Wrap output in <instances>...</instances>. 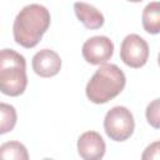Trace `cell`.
Listing matches in <instances>:
<instances>
[{
	"label": "cell",
	"instance_id": "obj_2",
	"mask_svg": "<svg viewBox=\"0 0 160 160\" xmlns=\"http://www.w3.org/2000/svg\"><path fill=\"white\" fill-rule=\"evenodd\" d=\"M126 78L115 64H102L86 84V98L94 104H105L125 88Z\"/></svg>",
	"mask_w": 160,
	"mask_h": 160
},
{
	"label": "cell",
	"instance_id": "obj_7",
	"mask_svg": "<svg viewBox=\"0 0 160 160\" xmlns=\"http://www.w3.org/2000/svg\"><path fill=\"white\" fill-rule=\"evenodd\" d=\"M106 145L96 131H85L78 139V152L84 160H99L105 155Z\"/></svg>",
	"mask_w": 160,
	"mask_h": 160
},
{
	"label": "cell",
	"instance_id": "obj_14",
	"mask_svg": "<svg viewBox=\"0 0 160 160\" xmlns=\"http://www.w3.org/2000/svg\"><path fill=\"white\" fill-rule=\"evenodd\" d=\"M128 1H130V2H140L142 0H128Z\"/></svg>",
	"mask_w": 160,
	"mask_h": 160
},
{
	"label": "cell",
	"instance_id": "obj_9",
	"mask_svg": "<svg viewBox=\"0 0 160 160\" xmlns=\"http://www.w3.org/2000/svg\"><path fill=\"white\" fill-rule=\"evenodd\" d=\"M74 11L76 18L86 29H100L104 25V15L92 5L82 1L74 4Z\"/></svg>",
	"mask_w": 160,
	"mask_h": 160
},
{
	"label": "cell",
	"instance_id": "obj_3",
	"mask_svg": "<svg viewBox=\"0 0 160 160\" xmlns=\"http://www.w3.org/2000/svg\"><path fill=\"white\" fill-rule=\"evenodd\" d=\"M26 85L25 58L12 49L0 50V91L8 96H19Z\"/></svg>",
	"mask_w": 160,
	"mask_h": 160
},
{
	"label": "cell",
	"instance_id": "obj_1",
	"mask_svg": "<svg viewBox=\"0 0 160 160\" xmlns=\"http://www.w3.org/2000/svg\"><path fill=\"white\" fill-rule=\"evenodd\" d=\"M50 20V12L45 6L40 4L24 6L14 20V40L26 49L36 46L49 29Z\"/></svg>",
	"mask_w": 160,
	"mask_h": 160
},
{
	"label": "cell",
	"instance_id": "obj_13",
	"mask_svg": "<svg viewBox=\"0 0 160 160\" xmlns=\"http://www.w3.org/2000/svg\"><path fill=\"white\" fill-rule=\"evenodd\" d=\"M159 111H160V100L159 99H155L152 102H150L149 105H148V108H146V112H145V115H146V120H148V122L152 126V128H155V129H158L159 128V122H160V118H159Z\"/></svg>",
	"mask_w": 160,
	"mask_h": 160
},
{
	"label": "cell",
	"instance_id": "obj_6",
	"mask_svg": "<svg viewBox=\"0 0 160 160\" xmlns=\"http://www.w3.org/2000/svg\"><path fill=\"white\" fill-rule=\"evenodd\" d=\"M82 56L91 65L106 64L114 54V44L108 36H92L82 45Z\"/></svg>",
	"mask_w": 160,
	"mask_h": 160
},
{
	"label": "cell",
	"instance_id": "obj_10",
	"mask_svg": "<svg viewBox=\"0 0 160 160\" xmlns=\"http://www.w3.org/2000/svg\"><path fill=\"white\" fill-rule=\"evenodd\" d=\"M142 26L149 34H158L160 31V4L158 1H152L148 4L141 15Z\"/></svg>",
	"mask_w": 160,
	"mask_h": 160
},
{
	"label": "cell",
	"instance_id": "obj_11",
	"mask_svg": "<svg viewBox=\"0 0 160 160\" xmlns=\"http://www.w3.org/2000/svg\"><path fill=\"white\" fill-rule=\"evenodd\" d=\"M26 148L19 141H8L0 145V160H28Z\"/></svg>",
	"mask_w": 160,
	"mask_h": 160
},
{
	"label": "cell",
	"instance_id": "obj_4",
	"mask_svg": "<svg viewBox=\"0 0 160 160\" xmlns=\"http://www.w3.org/2000/svg\"><path fill=\"white\" fill-rule=\"evenodd\" d=\"M104 129L106 135L114 141L128 140L135 129L131 111L125 106H114L105 115Z\"/></svg>",
	"mask_w": 160,
	"mask_h": 160
},
{
	"label": "cell",
	"instance_id": "obj_12",
	"mask_svg": "<svg viewBox=\"0 0 160 160\" xmlns=\"http://www.w3.org/2000/svg\"><path fill=\"white\" fill-rule=\"evenodd\" d=\"M18 120L16 110L12 105L6 102H0V135L10 132Z\"/></svg>",
	"mask_w": 160,
	"mask_h": 160
},
{
	"label": "cell",
	"instance_id": "obj_5",
	"mask_svg": "<svg viewBox=\"0 0 160 160\" xmlns=\"http://www.w3.org/2000/svg\"><path fill=\"white\" fill-rule=\"evenodd\" d=\"M120 58L125 65L139 69L144 66L149 59V45L138 34L125 36L120 46Z\"/></svg>",
	"mask_w": 160,
	"mask_h": 160
},
{
	"label": "cell",
	"instance_id": "obj_8",
	"mask_svg": "<svg viewBox=\"0 0 160 160\" xmlns=\"http://www.w3.org/2000/svg\"><path fill=\"white\" fill-rule=\"evenodd\" d=\"M32 70L41 78H51L59 74L61 69L60 56L50 49H42L32 56Z\"/></svg>",
	"mask_w": 160,
	"mask_h": 160
}]
</instances>
